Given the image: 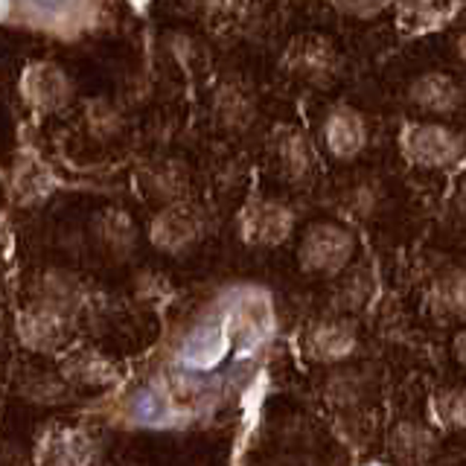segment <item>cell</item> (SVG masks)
<instances>
[{"instance_id": "obj_1", "label": "cell", "mask_w": 466, "mask_h": 466, "mask_svg": "<svg viewBox=\"0 0 466 466\" xmlns=\"http://www.w3.org/2000/svg\"><path fill=\"white\" fill-rule=\"evenodd\" d=\"M353 254H356L353 233L339 222H315L303 233L300 248H298V259L303 271L320 274V277L341 274L350 266Z\"/></svg>"}, {"instance_id": "obj_2", "label": "cell", "mask_w": 466, "mask_h": 466, "mask_svg": "<svg viewBox=\"0 0 466 466\" xmlns=\"http://www.w3.org/2000/svg\"><path fill=\"white\" fill-rule=\"evenodd\" d=\"M233 350V332L228 318H204L184 332L175 347V361L184 373H208L218 368Z\"/></svg>"}, {"instance_id": "obj_3", "label": "cell", "mask_w": 466, "mask_h": 466, "mask_svg": "<svg viewBox=\"0 0 466 466\" xmlns=\"http://www.w3.org/2000/svg\"><path fill=\"white\" fill-rule=\"evenodd\" d=\"M402 152L408 160L426 169L455 167L466 155V140L458 131L441 123H417L402 131Z\"/></svg>"}, {"instance_id": "obj_4", "label": "cell", "mask_w": 466, "mask_h": 466, "mask_svg": "<svg viewBox=\"0 0 466 466\" xmlns=\"http://www.w3.org/2000/svg\"><path fill=\"white\" fill-rule=\"evenodd\" d=\"M18 339L35 353H53L67 341V315L53 300H38L18 315Z\"/></svg>"}, {"instance_id": "obj_5", "label": "cell", "mask_w": 466, "mask_h": 466, "mask_svg": "<svg viewBox=\"0 0 466 466\" xmlns=\"http://www.w3.org/2000/svg\"><path fill=\"white\" fill-rule=\"evenodd\" d=\"M286 67L309 85H329L339 73V53L320 35H303L289 47Z\"/></svg>"}, {"instance_id": "obj_6", "label": "cell", "mask_w": 466, "mask_h": 466, "mask_svg": "<svg viewBox=\"0 0 466 466\" xmlns=\"http://www.w3.org/2000/svg\"><path fill=\"white\" fill-rule=\"evenodd\" d=\"M356 350H359V332L353 327V320H347L344 315L318 320L306 332V353L318 364H344L347 359H353Z\"/></svg>"}, {"instance_id": "obj_7", "label": "cell", "mask_w": 466, "mask_h": 466, "mask_svg": "<svg viewBox=\"0 0 466 466\" xmlns=\"http://www.w3.org/2000/svg\"><path fill=\"white\" fill-rule=\"evenodd\" d=\"M204 222L187 204H169L152 222V242L167 254H181L201 239Z\"/></svg>"}, {"instance_id": "obj_8", "label": "cell", "mask_w": 466, "mask_h": 466, "mask_svg": "<svg viewBox=\"0 0 466 466\" xmlns=\"http://www.w3.org/2000/svg\"><path fill=\"white\" fill-rule=\"evenodd\" d=\"M291 225H295V218H291V210L286 204L254 201V204H248V210L242 216V237L251 245L271 248V245L286 242Z\"/></svg>"}, {"instance_id": "obj_9", "label": "cell", "mask_w": 466, "mask_h": 466, "mask_svg": "<svg viewBox=\"0 0 466 466\" xmlns=\"http://www.w3.org/2000/svg\"><path fill=\"white\" fill-rule=\"evenodd\" d=\"M368 143V126L356 108H332L324 120V146L335 157H356Z\"/></svg>"}, {"instance_id": "obj_10", "label": "cell", "mask_w": 466, "mask_h": 466, "mask_svg": "<svg viewBox=\"0 0 466 466\" xmlns=\"http://www.w3.org/2000/svg\"><path fill=\"white\" fill-rule=\"evenodd\" d=\"M437 446L434 431L420 420H400L393 422V429L388 434V449L390 455L402 463H422L431 458V451Z\"/></svg>"}, {"instance_id": "obj_11", "label": "cell", "mask_w": 466, "mask_h": 466, "mask_svg": "<svg viewBox=\"0 0 466 466\" xmlns=\"http://www.w3.org/2000/svg\"><path fill=\"white\" fill-rule=\"evenodd\" d=\"M411 99L431 114H449L461 106L463 94L458 82L446 76V73H426L411 85Z\"/></svg>"}, {"instance_id": "obj_12", "label": "cell", "mask_w": 466, "mask_h": 466, "mask_svg": "<svg viewBox=\"0 0 466 466\" xmlns=\"http://www.w3.org/2000/svg\"><path fill=\"white\" fill-rule=\"evenodd\" d=\"M24 94L38 108H56V106H62V102L67 99L70 85L65 79V73L58 70L56 65H33L26 70Z\"/></svg>"}, {"instance_id": "obj_13", "label": "cell", "mask_w": 466, "mask_h": 466, "mask_svg": "<svg viewBox=\"0 0 466 466\" xmlns=\"http://www.w3.org/2000/svg\"><path fill=\"white\" fill-rule=\"evenodd\" d=\"M96 443L87 431H62L44 451V466H94Z\"/></svg>"}, {"instance_id": "obj_14", "label": "cell", "mask_w": 466, "mask_h": 466, "mask_svg": "<svg viewBox=\"0 0 466 466\" xmlns=\"http://www.w3.org/2000/svg\"><path fill=\"white\" fill-rule=\"evenodd\" d=\"M277 164H280L289 181H295V184L309 181L315 172V152L309 140H306L300 131H286V135H280V140H277Z\"/></svg>"}, {"instance_id": "obj_15", "label": "cell", "mask_w": 466, "mask_h": 466, "mask_svg": "<svg viewBox=\"0 0 466 466\" xmlns=\"http://www.w3.org/2000/svg\"><path fill=\"white\" fill-rule=\"evenodd\" d=\"M429 306L446 320L466 318V268H451L437 277L429 291Z\"/></svg>"}, {"instance_id": "obj_16", "label": "cell", "mask_w": 466, "mask_h": 466, "mask_svg": "<svg viewBox=\"0 0 466 466\" xmlns=\"http://www.w3.org/2000/svg\"><path fill=\"white\" fill-rule=\"evenodd\" d=\"M65 379L82 388H108L120 376H116L111 361L99 359L96 353H76L65 361Z\"/></svg>"}, {"instance_id": "obj_17", "label": "cell", "mask_w": 466, "mask_h": 466, "mask_svg": "<svg viewBox=\"0 0 466 466\" xmlns=\"http://www.w3.org/2000/svg\"><path fill=\"white\" fill-rule=\"evenodd\" d=\"M373 291H376V280L370 268H353L344 280L335 289V298H332V306L339 309L344 318L347 315H356L361 312L364 306L373 300Z\"/></svg>"}, {"instance_id": "obj_18", "label": "cell", "mask_w": 466, "mask_h": 466, "mask_svg": "<svg viewBox=\"0 0 466 466\" xmlns=\"http://www.w3.org/2000/svg\"><path fill=\"white\" fill-rule=\"evenodd\" d=\"M128 417L140 422V426H160L172 417V405L164 388L157 385H143L131 393L128 400Z\"/></svg>"}, {"instance_id": "obj_19", "label": "cell", "mask_w": 466, "mask_h": 466, "mask_svg": "<svg viewBox=\"0 0 466 466\" xmlns=\"http://www.w3.org/2000/svg\"><path fill=\"white\" fill-rule=\"evenodd\" d=\"M400 24L411 33H429L446 21V0H397Z\"/></svg>"}, {"instance_id": "obj_20", "label": "cell", "mask_w": 466, "mask_h": 466, "mask_svg": "<svg viewBox=\"0 0 466 466\" xmlns=\"http://www.w3.org/2000/svg\"><path fill=\"white\" fill-rule=\"evenodd\" d=\"M434 417L449 431H466V388H449L437 393Z\"/></svg>"}, {"instance_id": "obj_21", "label": "cell", "mask_w": 466, "mask_h": 466, "mask_svg": "<svg viewBox=\"0 0 466 466\" xmlns=\"http://www.w3.org/2000/svg\"><path fill=\"white\" fill-rule=\"evenodd\" d=\"M364 393V379L356 370H341L329 376L327 382V400L339 408H353Z\"/></svg>"}, {"instance_id": "obj_22", "label": "cell", "mask_w": 466, "mask_h": 466, "mask_svg": "<svg viewBox=\"0 0 466 466\" xmlns=\"http://www.w3.org/2000/svg\"><path fill=\"white\" fill-rule=\"evenodd\" d=\"M99 237L102 242H106L111 251H120L126 254L128 248H131V239H135V230H131V222L123 216V213H116V210H108L106 216L99 218Z\"/></svg>"}, {"instance_id": "obj_23", "label": "cell", "mask_w": 466, "mask_h": 466, "mask_svg": "<svg viewBox=\"0 0 466 466\" xmlns=\"http://www.w3.org/2000/svg\"><path fill=\"white\" fill-rule=\"evenodd\" d=\"M218 108H222V120L230 126H242L248 116H251V96L239 94V87H225L222 94H218Z\"/></svg>"}, {"instance_id": "obj_24", "label": "cell", "mask_w": 466, "mask_h": 466, "mask_svg": "<svg viewBox=\"0 0 466 466\" xmlns=\"http://www.w3.org/2000/svg\"><path fill=\"white\" fill-rule=\"evenodd\" d=\"M341 15H353V18H370L385 6V0H329Z\"/></svg>"}, {"instance_id": "obj_25", "label": "cell", "mask_w": 466, "mask_h": 466, "mask_svg": "<svg viewBox=\"0 0 466 466\" xmlns=\"http://www.w3.org/2000/svg\"><path fill=\"white\" fill-rule=\"evenodd\" d=\"M208 6L213 15H225V18H233V15H239L245 0H208Z\"/></svg>"}, {"instance_id": "obj_26", "label": "cell", "mask_w": 466, "mask_h": 466, "mask_svg": "<svg viewBox=\"0 0 466 466\" xmlns=\"http://www.w3.org/2000/svg\"><path fill=\"white\" fill-rule=\"evenodd\" d=\"M33 4L44 12H65L73 6V0H33Z\"/></svg>"}, {"instance_id": "obj_27", "label": "cell", "mask_w": 466, "mask_h": 466, "mask_svg": "<svg viewBox=\"0 0 466 466\" xmlns=\"http://www.w3.org/2000/svg\"><path fill=\"white\" fill-rule=\"evenodd\" d=\"M451 353H455V359L461 361V368L466 370V329L455 335V344H451Z\"/></svg>"}, {"instance_id": "obj_28", "label": "cell", "mask_w": 466, "mask_h": 466, "mask_svg": "<svg viewBox=\"0 0 466 466\" xmlns=\"http://www.w3.org/2000/svg\"><path fill=\"white\" fill-rule=\"evenodd\" d=\"M455 213H458V218L466 225V181L458 187V193H455Z\"/></svg>"}, {"instance_id": "obj_29", "label": "cell", "mask_w": 466, "mask_h": 466, "mask_svg": "<svg viewBox=\"0 0 466 466\" xmlns=\"http://www.w3.org/2000/svg\"><path fill=\"white\" fill-rule=\"evenodd\" d=\"M458 53H461V58L466 62V35H461V38H458Z\"/></svg>"}, {"instance_id": "obj_30", "label": "cell", "mask_w": 466, "mask_h": 466, "mask_svg": "<svg viewBox=\"0 0 466 466\" xmlns=\"http://www.w3.org/2000/svg\"><path fill=\"white\" fill-rule=\"evenodd\" d=\"M364 466H390V463H364Z\"/></svg>"}, {"instance_id": "obj_31", "label": "cell", "mask_w": 466, "mask_h": 466, "mask_svg": "<svg viewBox=\"0 0 466 466\" xmlns=\"http://www.w3.org/2000/svg\"><path fill=\"white\" fill-rule=\"evenodd\" d=\"M463 4H466V0H463Z\"/></svg>"}]
</instances>
